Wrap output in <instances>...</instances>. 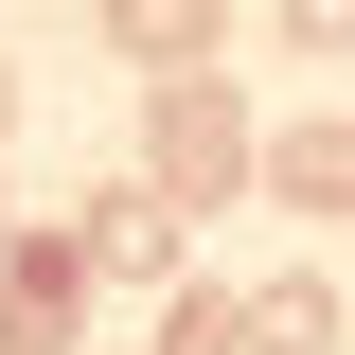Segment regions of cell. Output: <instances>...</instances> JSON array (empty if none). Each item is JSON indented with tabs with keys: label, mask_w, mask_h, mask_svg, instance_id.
<instances>
[{
	"label": "cell",
	"mask_w": 355,
	"mask_h": 355,
	"mask_svg": "<svg viewBox=\"0 0 355 355\" xmlns=\"http://www.w3.org/2000/svg\"><path fill=\"white\" fill-rule=\"evenodd\" d=\"M266 196H284V214H355V107H320V125L266 142Z\"/></svg>",
	"instance_id": "4"
},
{
	"label": "cell",
	"mask_w": 355,
	"mask_h": 355,
	"mask_svg": "<svg viewBox=\"0 0 355 355\" xmlns=\"http://www.w3.org/2000/svg\"><path fill=\"white\" fill-rule=\"evenodd\" d=\"M284 36H302V53H355V0H284Z\"/></svg>",
	"instance_id": "8"
},
{
	"label": "cell",
	"mask_w": 355,
	"mask_h": 355,
	"mask_svg": "<svg viewBox=\"0 0 355 355\" xmlns=\"http://www.w3.org/2000/svg\"><path fill=\"white\" fill-rule=\"evenodd\" d=\"M71 249H89V266H125V284H178V214L142 196V178H125V196H107V214L71 231Z\"/></svg>",
	"instance_id": "5"
},
{
	"label": "cell",
	"mask_w": 355,
	"mask_h": 355,
	"mask_svg": "<svg viewBox=\"0 0 355 355\" xmlns=\"http://www.w3.org/2000/svg\"><path fill=\"white\" fill-rule=\"evenodd\" d=\"M89 320V249L71 231H0V355H71Z\"/></svg>",
	"instance_id": "2"
},
{
	"label": "cell",
	"mask_w": 355,
	"mask_h": 355,
	"mask_svg": "<svg viewBox=\"0 0 355 355\" xmlns=\"http://www.w3.org/2000/svg\"><path fill=\"white\" fill-rule=\"evenodd\" d=\"M107 36L160 53V89H178V71H214V0H107Z\"/></svg>",
	"instance_id": "6"
},
{
	"label": "cell",
	"mask_w": 355,
	"mask_h": 355,
	"mask_svg": "<svg viewBox=\"0 0 355 355\" xmlns=\"http://www.w3.org/2000/svg\"><path fill=\"white\" fill-rule=\"evenodd\" d=\"M249 160H266V142H249V107H231L214 71H178V89H160V178H142V196H160V214H214Z\"/></svg>",
	"instance_id": "1"
},
{
	"label": "cell",
	"mask_w": 355,
	"mask_h": 355,
	"mask_svg": "<svg viewBox=\"0 0 355 355\" xmlns=\"http://www.w3.org/2000/svg\"><path fill=\"white\" fill-rule=\"evenodd\" d=\"M231 320H249V355H355V320H338V284H320V266L231 284Z\"/></svg>",
	"instance_id": "3"
},
{
	"label": "cell",
	"mask_w": 355,
	"mask_h": 355,
	"mask_svg": "<svg viewBox=\"0 0 355 355\" xmlns=\"http://www.w3.org/2000/svg\"><path fill=\"white\" fill-rule=\"evenodd\" d=\"M0 107H18V89H0Z\"/></svg>",
	"instance_id": "9"
},
{
	"label": "cell",
	"mask_w": 355,
	"mask_h": 355,
	"mask_svg": "<svg viewBox=\"0 0 355 355\" xmlns=\"http://www.w3.org/2000/svg\"><path fill=\"white\" fill-rule=\"evenodd\" d=\"M160 355H249V320H231V284H178V302H160Z\"/></svg>",
	"instance_id": "7"
}]
</instances>
